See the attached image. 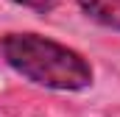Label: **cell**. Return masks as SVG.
I'll use <instances>...</instances> for the list:
<instances>
[{"instance_id": "obj_1", "label": "cell", "mask_w": 120, "mask_h": 117, "mask_svg": "<svg viewBox=\"0 0 120 117\" xmlns=\"http://www.w3.org/2000/svg\"><path fill=\"white\" fill-rule=\"evenodd\" d=\"M0 58L25 81L56 92H81L95 81L92 64L78 50L42 33H6Z\"/></svg>"}, {"instance_id": "obj_2", "label": "cell", "mask_w": 120, "mask_h": 117, "mask_svg": "<svg viewBox=\"0 0 120 117\" xmlns=\"http://www.w3.org/2000/svg\"><path fill=\"white\" fill-rule=\"evenodd\" d=\"M75 3L92 22L120 31V0H75Z\"/></svg>"}, {"instance_id": "obj_3", "label": "cell", "mask_w": 120, "mask_h": 117, "mask_svg": "<svg viewBox=\"0 0 120 117\" xmlns=\"http://www.w3.org/2000/svg\"><path fill=\"white\" fill-rule=\"evenodd\" d=\"M11 3L25 6V8L36 11V14H48V11H53V8H56V0H11Z\"/></svg>"}]
</instances>
